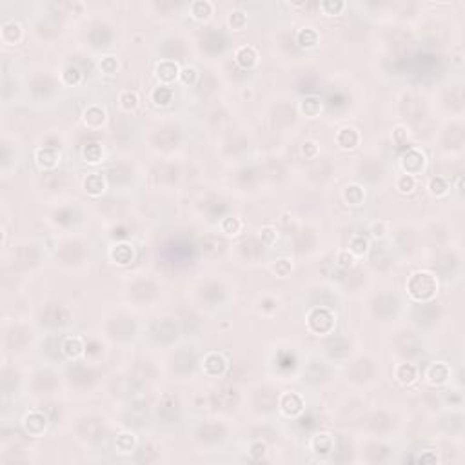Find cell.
<instances>
[{
	"label": "cell",
	"instance_id": "34",
	"mask_svg": "<svg viewBox=\"0 0 465 465\" xmlns=\"http://www.w3.org/2000/svg\"><path fill=\"white\" fill-rule=\"evenodd\" d=\"M157 178L160 182H173L176 178V168L174 166H160L157 169Z\"/></svg>",
	"mask_w": 465,
	"mask_h": 465
},
{
	"label": "cell",
	"instance_id": "5",
	"mask_svg": "<svg viewBox=\"0 0 465 465\" xmlns=\"http://www.w3.org/2000/svg\"><path fill=\"white\" fill-rule=\"evenodd\" d=\"M153 337H155V340L164 342V343L173 342L174 338L178 337V327H176L171 320H162V322H158V324L155 325Z\"/></svg>",
	"mask_w": 465,
	"mask_h": 465
},
{
	"label": "cell",
	"instance_id": "4",
	"mask_svg": "<svg viewBox=\"0 0 465 465\" xmlns=\"http://www.w3.org/2000/svg\"><path fill=\"white\" fill-rule=\"evenodd\" d=\"M158 418L164 422V423H171L178 418V400L171 394L164 396V400L158 405Z\"/></svg>",
	"mask_w": 465,
	"mask_h": 465
},
{
	"label": "cell",
	"instance_id": "56",
	"mask_svg": "<svg viewBox=\"0 0 465 465\" xmlns=\"http://www.w3.org/2000/svg\"><path fill=\"white\" fill-rule=\"evenodd\" d=\"M303 153H305L307 157H313L314 153H316V146H314L313 142H307V144L303 146Z\"/></svg>",
	"mask_w": 465,
	"mask_h": 465
},
{
	"label": "cell",
	"instance_id": "46",
	"mask_svg": "<svg viewBox=\"0 0 465 465\" xmlns=\"http://www.w3.org/2000/svg\"><path fill=\"white\" fill-rule=\"evenodd\" d=\"M431 191L434 195H443L447 191V182L443 178H432L431 180Z\"/></svg>",
	"mask_w": 465,
	"mask_h": 465
},
{
	"label": "cell",
	"instance_id": "20",
	"mask_svg": "<svg viewBox=\"0 0 465 465\" xmlns=\"http://www.w3.org/2000/svg\"><path fill=\"white\" fill-rule=\"evenodd\" d=\"M176 133H174L173 129H164V131H160L157 136H155V142H157L158 147H162V149H169V147H173L174 144H176Z\"/></svg>",
	"mask_w": 465,
	"mask_h": 465
},
{
	"label": "cell",
	"instance_id": "2",
	"mask_svg": "<svg viewBox=\"0 0 465 465\" xmlns=\"http://www.w3.org/2000/svg\"><path fill=\"white\" fill-rule=\"evenodd\" d=\"M335 325V316L327 311L325 307H314L311 313H309V327L314 331V333H329Z\"/></svg>",
	"mask_w": 465,
	"mask_h": 465
},
{
	"label": "cell",
	"instance_id": "31",
	"mask_svg": "<svg viewBox=\"0 0 465 465\" xmlns=\"http://www.w3.org/2000/svg\"><path fill=\"white\" fill-rule=\"evenodd\" d=\"M2 37H4V40H7V42H17V40L20 39V26L15 22L6 24V26L2 28Z\"/></svg>",
	"mask_w": 465,
	"mask_h": 465
},
{
	"label": "cell",
	"instance_id": "17",
	"mask_svg": "<svg viewBox=\"0 0 465 465\" xmlns=\"http://www.w3.org/2000/svg\"><path fill=\"white\" fill-rule=\"evenodd\" d=\"M337 140L343 149H353V147H356V144H358V133L351 127H345L338 133Z\"/></svg>",
	"mask_w": 465,
	"mask_h": 465
},
{
	"label": "cell",
	"instance_id": "10",
	"mask_svg": "<svg viewBox=\"0 0 465 465\" xmlns=\"http://www.w3.org/2000/svg\"><path fill=\"white\" fill-rule=\"evenodd\" d=\"M45 423H47L45 416L42 415V413H39V411L29 413V415L26 416V420H24V425H26L29 434H40V432L45 429Z\"/></svg>",
	"mask_w": 465,
	"mask_h": 465
},
{
	"label": "cell",
	"instance_id": "41",
	"mask_svg": "<svg viewBox=\"0 0 465 465\" xmlns=\"http://www.w3.org/2000/svg\"><path fill=\"white\" fill-rule=\"evenodd\" d=\"M351 251L356 253V254H364L367 251V240L364 236H354L351 240Z\"/></svg>",
	"mask_w": 465,
	"mask_h": 465
},
{
	"label": "cell",
	"instance_id": "22",
	"mask_svg": "<svg viewBox=\"0 0 465 465\" xmlns=\"http://www.w3.org/2000/svg\"><path fill=\"white\" fill-rule=\"evenodd\" d=\"M200 438H202L204 442H216V440H220V438L224 436V427L220 425H206L200 429Z\"/></svg>",
	"mask_w": 465,
	"mask_h": 465
},
{
	"label": "cell",
	"instance_id": "52",
	"mask_svg": "<svg viewBox=\"0 0 465 465\" xmlns=\"http://www.w3.org/2000/svg\"><path fill=\"white\" fill-rule=\"evenodd\" d=\"M251 454H253V458H256V460H260L265 454V445L263 443H253V447H251Z\"/></svg>",
	"mask_w": 465,
	"mask_h": 465
},
{
	"label": "cell",
	"instance_id": "57",
	"mask_svg": "<svg viewBox=\"0 0 465 465\" xmlns=\"http://www.w3.org/2000/svg\"><path fill=\"white\" fill-rule=\"evenodd\" d=\"M420 462L422 464H427V462H436V456L434 454H423V456H420Z\"/></svg>",
	"mask_w": 465,
	"mask_h": 465
},
{
	"label": "cell",
	"instance_id": "24",
	"mask_svg": "<svg viewBox=\"0 0 465 465\" xmlns=\"http://www.w3.org/2000/svg\"><path fill=\"white\" fill-rule=\"evenodd\" d=\"M104 120H106V113L98 106H91L89 109L85 111V122L89 124V126H93V127H98Z\"/></svg>",
	"mask_w": 465,
	"mask_h": 465
},
{
	"label": "cell",
	"instance_id": "19",
	"mask_svg": "<svg viewBox=\"0 0 465 465\" xmlns=\"http://www.w3.org/2000/svg\"><path fill=\"white\" fill-rule=\"evenodd\" d=\"M104 431L102 425L98 423V420H84L80 423V432L84 438H89V440H95V438L100 436V432Z\"/></svg>",
	"mask_w": 465,
	"mask_h": 465
},
{
	"label": "cell",
	"instance_id": "26",
	"mask_svg": "<svg viewBox=\"0 0 465 465\" xmlns=\"http://www.w3.org/2000/svg\"><path fill=\"white\" fill-rule=\"evenodd\" d=\"M82 349H84V345L80 342V338H68L62 345V351L68 354L69 358H77L82 353Z\"/></svg>",
	"mask_w": 465,
	"mask_h": 465
},
{
	"label": "cell",
	"instance_id": "33",
	"mask_svg": "<svg viewBox=\"0 0 465 465\" xmlns=\"http://www.w3.org/2000/svg\"><path fill=\"white\" fill-rule=\"evenodd\" d=\"M133 295H135V296H138L140 300H147V298H151L153 295H155V287H153L151 284L140 282V284H136V286H135V289H133Z\"/></svg>",
	"mask_w": 465,
	"mask_h": 465
},
{
	"label": "cell",
	"instance_id": "38",
	"mask_svg": "<svg viewBox=\"0 0 465 465\" xmlns=\"http://www.w3.org/2000/svg\"><path fill=\"white\" fill-rule=\"evenodd\" d=\"M133 445H135V438L131 434H120L117 438V449L120 453H129L133 449Z\"/></svg>",
	"mask_w": 465,
	"mask_h": 465
},
{
	"label": "cell",
	"instance_id": "39",
	"mask_svg": "<svg viewBox=\"0 0 465 465\" xmlns=\"http://www.w3.org/2000/svg\"><path fill=\"white\" fill-rule=\"evenodd\" d=\"M171 96H173L171 89H168V87H158V89L153 93V100L157 102L158 106H166V104L171 102Z\"/></svg>",
	"mask_w": 465,
	"mask_h": 465
},
{
	"label": "cell",
	"instance_id": "12",
	"mask_svg": "<svg viewBox=\"0 0 465 465\" xmlns=\"http://www.w3.org/2000/svg\"><path fill=\"white\" fill-rule=\"evenodd\" d=\"M202 249L209 256H218L225 251V242L218 236H206L202 242Z\"/></svg>",
	"mask_w": 465,
	"mask_h": 465
},
{
	"label": "cell",
	"instance_id": "14",
	"mask_svg": "<svg viewBox=\"0 0 465 465\" xmlns=\"http://www.w3.org/2000/svg\"><path fill=\"white\" fill-rule=\"evenodd\" d=\"M58 153L51 147H44V149H39L37 153V162H39L40 168H55L56 162H58Z\"/></svg>",
	"mask_w": 465,
	"mask_h": 465
},
{
	"label": "cell",
	"instance_id": "55",
	"mask_svg": "<svg viewBox=\"0 0 465 465\" xmlns=\"http://www.w3.org/2000/svg\"><path fill=\"white\" fill-rule=\"evenodd\" d=\"M322 9H324V11L333 9L335 13H338L340 9H343V2H337V4H333V2H324V4H322Z\"/></svg>",
	"mask_w": 465,
	"mask_h": 465
},
{
	"label": "cell",
	"instance_id": "21",
	"mask_svg": "<svg viewBox=\"0 0 465 465\" xmlns=\"http://www.w3.org/2000/svg\"><path fill=\"white\" fill-rule=\"evenodd\" d=\"M236 62L240 64L242 68H251L256 62V51L253 49V47H242L236 53Z\"/></svg>",
	"mask_w": 465,
	"mask_h": 465
},
{
	"label": "cell",
	"instance_id": "28",
	"mask_svg": "<svg viewBox=\"0 0 465 465\" xmlns=\"http://www.w3.org/2000/svg\"><path fill=\"white\" fill-rule=\"evenodd\" d=\"M276 394L273 391H269V389H265V391H260V394L256 396V402L258 405L262 407V409H273L276 405Z\"/></svg>",
	"mask_w": 465,
	"mask_h": 465
},
{
	"label": "cell",
	"instance_id": "49",
	"mask_svg": "<svg viewBox=\"0 0 465 465\" xmlns=\"http://www.w3.org/2000/svg\"><path fill=\"white\" fill-rule=\"evenodd\" d=\"M180 79H182V82L184 84H193L196 79V71L193 68H185L182 69V73H180Z\"/></svg>",
	"mask_w": 465,
	"mask_h": 465
},
{
	"label": "cell",
	"instance_id": "27",
	"mask_svg": "<svg viewBox=\"0 0 465 465\" xmlns=\"http://www.w3.org/2000/svg\"><path fill=\"white\" fill-rule=\"evenodd\" d=\"M396 376L402 383H411V381L416 378V367L415 365H411V364H402L400 367H398Z\"/></svg>",
	"mask_w": 465,
	"mask_h": 465
},
{
	"label": "cell",
	"instance_id": "7",
	"mask_svg": "<svg viewBox=\"0 0 465 465\" xmlns=\"http://www.w3.org/2000/svg\"><path fill=\"white\" fill-rule=\"evenodd\" d=\"M225 367H227V362H225L224 356L218 354V353L208 354L206 360H204V369H206V373L211 375V376L222 375V373L225 371Z\"/></svg>",
	"mask_w": 465,
	"mask_h": 465
},
{
	"label": "cell",
	"instance_id": "51",
	"mask_svg": "<svg viewBox=\"0 0 465 465\" xmlns=\"http://www.w3.org/2000/svg\"><path fill=\"white\" fill-rule=\"evenodd\" d=\"M275 271L280 276H286L287 273L291 271V263H289V260H278V262L275 263Z\"/></svg>",
	"mask_w": 465,
	"mask_h": 465
},
{
	"label": "cell",
	"instance_id": "40",
	"mask_svg": "<svg viewBox=\"0 0 465 465\" xmlns=\"http://www.w3.org/2000/svg\"><path fill=\"white\" fill-rule=\"evenodd\" d=\"M102 157V149L98 144H89V146L84 149V158H87L89 162H98Z\"/></svg>",
	"mask_w": 465,
	"mask_h": 465
},
{
	"label": "cell",
	"instance_id": "1",
	"mask_svg": "<svg viewBox=\"0 0 465 465\" xmlns=\"http://www.w3.org/2000/svg\"><path fill=\"white\" fill-rule=\"evenodd\" d=\"M407 287H409V293L413 298H416V300H429V298L434 296L438 284L434 280V276H431L429 273H416V275L411 276Z\"/></svg>",
	"mask_w": 465,
	"mask_h": 465
},
{
	"label": "cell",
	"instance_id": "47",
	"mask_svg": "<svg viewBox=\"0 0 465 465\" xmlns=\"http://www.w3.org/2000/svg\"><path fill=\"white\" fill-rule=\"evenodd\" d=\"M64 80H66L68 84H79L80 71L77 68H68L66 71H64Z\"/></svg>",
	"mask_w": 465,
	"mask_h": 465
},
{
	"label": "cell",
	"instance_id": "6",
	"mask_svg": "<svg viewBox=\"0 0 465 465\" xmlns=\"http://www.w3.org/2000/svg\"><path fill=\"white\" fill-rule=\"evenodd\" d=\"M396 347H398V351H400L402 354H407V356H411V354L418 353L420 342H418V338H416L413 333H409V331H404V333H400V335H398Z\"/></svg>",
	"mask_w": 465,
	"mask_h": 465
},
{
	"label": "cell",
	"instance_id": "44",
	"mask_svg": "<svg viewBox=\"0 0 465 465\" xmlns=\"http://www.w3.org/2000/svg\"><path fill=\"white\" fill-rule=\"evenodd\" d=\"M398 189L404 191V193H411V191L415 189V180H413V176H409V174L402 176V178L398 180Z\"/></svg>",
	"mask_w": 465,
	"mask_h": 465
},
{
	"label": "cell",
	"instance_id": "53",
	"mask_svg": "<svg viewBox=\"0 0 465 465\" xmlns=\"http://www.w3.org/2000/svg\"><path fill=\"white\" fill-rule=\"evenodd\" d=\"M338 263H340L342 267H349V265H353V256L345 251L340 253V254H338Z\"/></svg>",
	"mask_w": 465,
	"mask_h": 465
},
{
	"label": "cell",
	"instance_id": "13",
	"mask_svg": "<svg viewBox=\"0 0 465 465\" xmlns=\"http://www.w3.org/2000/svg\"><path fill=\"white\" fill-rule=\"evenodd\" d=\"M262 246H263L262 242L254 240V238H249V240L242 242L240 244V251L247 260H256V258L263 253Z\"/></svg>",
	"mask_w": 465,
	"mask_h": 465
},
{
	"label": "cell",
	"instance_id": "35",
	"mask_svg": "<svg viewBox=\"0 0 465 465\" xmlns=\"http://www.w3.org/2000/svg\"><path fill=\"white\" fill-rule=\"evenodd\" d=\"M316 33H314L313 29H302L300 33H298V44L303 45V47H311V45L316 44Z\"/></svg>",
	"mask_w": 465,
	"mask_h": 465
},
{
	"label": "cell",
	"instance_id": "42",
	"mask_svg": "<svg viewBox=\"0 0 465 465\" xmlns=\"http://www.w3.org/2000/svg\"><path fill=\"white\" fill-rule=\"evenodd\" d=\"M157 458V451L151 447V445H146V447H142V451H138V462H146V464H149V462H153V460Z\"/></svg>",
	"mask_w": 465,
	"mask_h": 465
},
{
	"label": "cell",
	"instance_id": "48",
	"mask_svg": "<svg viewBox=\"0 0 465 465\" xmlns=\"http://www.w3.org/2000/svg\"><path fill=\"white\" fill-rule=\"evenodd\" d=\"M100 66H102V69H104L106 73H115V71H117V66H118L117 58H115V56H106V58L102 60Z\"/></svg>",
	"mask_w": 465,
	"mask_h": 465
},
{
	"label": "cell",
	"instance_id": "37",
	"mask_svg": "<svg viewBox=\"0 0 465 465\" xmlns=\"http://www.w3.org/2000/svg\"><path fill=\"white\" fill-rule=\"evenodd\" d=\"M211 9H213V6L209 2H195L193 4V15L196 18H208L211 15Z\"/></svg>",
	"mask_w": 465,
	"mask_h": 465
},
{
	"label": "cell",
	"instance_id": "18",
	"mask_svg": "<svg viewBox=\"0 0 465 465\" xmlns=\"http://www.w3.org/2000/svg\"><path fill=\"white\" fill-rule=\"evenodd\" d=\"M44 318H45V324H51V325L66 324V322H68V313L62 307H58V305H53V307H49L45 311Z\"/></svg>",
	"mask_w": 465,
	"mask_h": 465
},
{
	"label": "cell",
	"instance_id": "45",
	"mask_svg": "<svg viewBox=\"0 0 465 465\" xmlns=\"http://www.w3.org/2000/svg\"><path fill=\"white\" fill-rule=\"evenodd\" d=\"M222 229L225 231V233H238V229H240V222H238V218H224V222H222Z\"/></svg>",
	"mask_w": 465,
	"mask_h": 465
},
{
	"label": "cell",
	"instance_id": "43",
	"mask_svg": "<svg viewBox=\"0 0 465 465\" xmlns=\"http://www.w3.org/2000/svg\"><path fill=\"white\" fill-rule=\"evenodd\" d=\"M120 102H122V106L126 107V109H133V107L138 104V96H136V93H133V91H126L122 95V98H120Z\"/></svg>",
	"mask_w": 465,
	"mask_h": 465
},
{
	"label": "cell",
	"instance_id": "15",
	"mask_svg": "<svg viewBox=\"0 0 465 465\" xmlns=\"http://www.w3.org/2000/svg\"><path fill=\"white\" fill-rule=\"evenodd\" d=\"M427 378L431 383H443L449 378V367L445 364H432L427 371Z\"/></svg>",
	"mask_w": 465,
	"mask_h": 465
},
{
	"label": "cell",
	"instance_id": "11",
	"mask_svg": "<svg viewBox=\"0 0 465 465\" xmlns=\"http://www.w3.org/2000/svg\"><path fill=\"white\" fill-rule=\"evenodd\" d=\"M147 418V405L146 404H133L126 413V423L127 425H142Z\"/></svg>",
	"mask_w": 465,
	"mask_h": 465
},
{
	"label": "cell",
	"instance_id": "54",
	"mask_svg": "<svg viewBox=\"0 0 465 465\" xmlns=\"http://www.w3.org/2000/svg\"><path fill=\"white\" fill-rule=\"evenodd\" d=\"M275 238H276V233L273 229H263L262 231V244H273L275 242Z\"/></svg>",
	"mask_w": 465,
	"mask_h": 465
},
{
	"label": "cell",
	"instance_id": "16",
	"mask_svg": "<svg viewBox=\"0 0 465 465\" xmlns=\"http://www.w3.org/2000/svg\"><path fill=\"white\" fill-rule=\"evenodd\" d=\"M158 77L164 80V82H171V80L176 79V75H178V66L174 64L173 60H164L158 64Z\"/></svg>",
	"mask_w": 465,
	"mask_h": 465
},
{
	"label": "cell",
	"instance_id": "32",
	"mask_svg": "<svg viewBox=\"0 0 465 465\" xmlns=\"http://www.w3.org/2000/svg\"><path fill=\"white\" fill-rule=\"evenodd\" d=\"M345 200L353 206H358L362 200H364V191L360 185H349L347 191H345Z\"/></svg>",
	"mask_w": 465,
	"mask_h": 465
},
{
	"label": "cell",
	"instance_id": "36",
	"mask_svg": "<svg viewBox=\"0 0 465 465\" xmlns=\"http://www.w3.org/2000/svg\"><path fill=\"white\" fill-rule=\"evenodd\" d=\"M320 107H322V104H320V100L314 98V96H309V98H305V100L302 102V111L305 113V115H309V117H314V115L320 111Z\"/></svg>",
	"mask_w": 465,
	"mask_h": 465
},
{
	"label": "cell",
	"instance_id": "3",
	"mask_svg": "<svg viewBox=\"0 0 465 465\" xmlns=\"http://www.w3.org/2000/svg\"><path fill=\"white\" fill-rule=\"evenodd\" d=\"M238 404V391L233 385H222L213 392V405L216 409H231Z\"/></svg>",
	"mask_w": 465,
	"mask_h": 465
},
{
	"label": "cell",
	"instance_id": "25",
	"mask_svg": "<svg viewBox=\"0 0 465 465\" xmlns=\"http://www.w3.org/2000/svg\"><path fill=\"white\" fill-rule=\"evenodd\" d=\"M314 451L318 454H322V456H325V454H329L331 451H333V440H331L329 434H320V436L314 438Z\"/></svg>",
	"mask_w": 465,
	"mask_h": 465
},
{
	"label": "cell",
	"instance_id": "23",
	"mask_svg": "<svg viewBox=\"0 0 465 465\" xmlns=\"http://www.w3.org/2000/svg\"><path fill=\"white\" fill-rule=\"evenodd\" d=\"M113 258H115L118 263L126 265V263H129L133 260V247L127 246V244H120V246H117V249L113 251Z\"/></svg>",
	"mask_w": 465,
	"mask_h": 465
},
{
	"label": "cell",
	"instance_id": "30",
	"mask_svg": "<svg viewBox=\"0 0 465 465\" xmlns=\"http://www.w3.org/2000/svg\"><path fill=\"white\" fill-rule=\"evenodd\" d=\"M416 314H418V318H422L423 316V324H429V322H432V320H436L438 316V307L434 305V303H427V305H422L418 311H416Z\"/></svg>",
	"mask_w": 465,
	"mask_h": 465
},
{
	"label": "cell",
	"instance_id": "8",
	"mask_svg": "<svg viewBox=\"0 0 465 465\" xmlns=\"http://www.w3.org/2000/svg\"><path fill=\"white\" fill-rule=\"evenodd\" d=\"M402 164H404V169L407 171V173H418L422 168H423V164H425V158H423V155H422L420 151H416V149H411V151H407L404 155V160H402Z\"/></svg>",
	"mask_w": 465,
	"mask_h": 465
},
{
	"label": "cell",
	"instance_id": "50",
	"mask_svg": "<svg viewBox=\"0 0 465 465\" xmlns=\"http://www.w3.org/2000/svg\"><path fill=\"white\" fill-rule=\"evenodd\" d=\"M229 22H231V26H233V28L240 29L242 26L246 24V17H244V13H242V11H235L233 15H231Z\"/></svg>",
	"mask_w": 465,
	"mask_h": 465
},
{
	"label": "cell",
	"instance_id": "9",
	"mask_svg": "<svg viewBox=\"0 0 465 465\" xmlns=\"http://www.w3.org/2000/svg\"><path fill=\"white\" fill-rule=\"evenodd\" d=\"M280 407L284 409V413H286V415L295 416V415H298V413L302 411L303 402H302V398L298 396V394H295V392H287V394H284V396H282Z\"/></svg>",
	"mask_w": 465,
	"mask_h": 465
},
{
	"label": "cell",
	"instance_id": "29",
	"mask_svg": "<svg viewBox=\"0 0 465 465\" xmlns=\"http://www.w3.org/2000/svg\"><path fill=\"white\" fill-rule=\"evenodd\" d=\"M85 189L89 191L91 195H98L104 191V178L100 174H89L85 180Z\"/></svg>",
	"mask_w": 465,
	"mask_h": 465
}]
</instances>
